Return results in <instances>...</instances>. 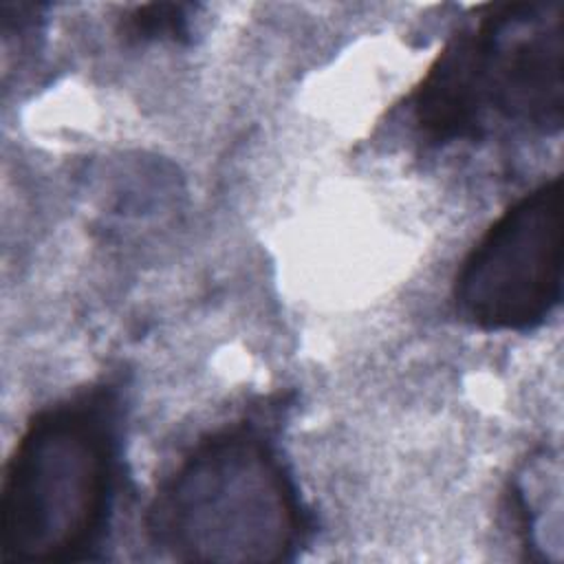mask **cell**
<instances>
[{
  "instance_id": "cell-5",
  "label": "cell",
  "mask_w": 564,
  "mask_h": 564,
  "mask_svg": "<svg viewBox=\"0 0 564 564\" xmlns=\"http://www.w3.org/2000/svg\"><path fill=\"white\" fill-rule=\"evenodd\" d=\"M121 33L134 42H181L189 35V7L178 2L139 4L121 18Z\"/></svg>"
},
{
  "instance_id": "cell-2",
  "label": "cell",
  "mask_w": 564,
  "mask_h": 564,
  "mask_svg": "<svg viewBox=\"0 0 564 564\" xmlns=\"http://www.w3.org/2000/svg\"><path fill=\"white\" fill-rule=\"evenodd\" d=\"M562 4H487L460 26L410 97L432 143L476 141L498 126L555 134L562 128Z\"/></svg>"
},
{
  "instance_id": "cell-3",
  "label": "cell",
  "mask_w": 564,
  "mask_h": 564,
  "mask_svg": "<svg viewBox=\"0 0 564 564\" xmlns=\"http://www.w3.org/2000/svg\"><path fill=\"white\" fill-rule=\"evenodd\" d=\"M154 546L181 562L293 560L306 535L297 487L278 449L253 427L200 438L148 509Z\"/></svg>"
},
{
  "instance_id": "cell-4",
  "label": "cell",
  "mask_w": 564,
  "mask_h": 564,
  "mask_svg": "<svg viewBox=\"0 0 564 564\" xmlns=\"http://www.w3.org/2000/svg\"><path fill=\"white\" fill-rule=\"evenodd\" d=\"M562 178L511 203L463 258L452 300L485 333H527L562 302Z\"/></svg>"
},
{
  "instance_id": "cell-1",
  "label": "cell",
  "mask_w": 564,
  "mask_h": 564,
  "mask_svg": "<svg viewBox=\"0 0 564 564\" xmlns=\"http://www.w3.org/2000/svg\"><path fill=\"white\" fill-rule=\"evenodd\" d=\"M119 399L90 388L35 412L2 471L0 557L64 564L95 555L119 480Z\"/></svg>"
}]
</instances>
